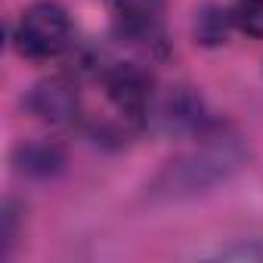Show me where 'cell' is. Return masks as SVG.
Segmentation results:
<instances>
[{"mask_svg": "<svg viewBox=\"0 0 263 263\" xmlns=\"http://www.w3.org/2000/svg\"><path fill=\"white\" fill-rule=\"evenodd\" d=\"M198 140L201 143L195 149L167 161L164 171L149 183L152 201H183V198L204 195L214 186L232 180L248 164V149L238 143V137L211 130Z\"/></svg>", "mask_w": 263, "mask_h": 263, "instance_id": "obj_1", "label": "cell"}, {"mask_svg": "<svg viewBox=\"0 0 263 263\" xmlns=\"http://www.w3.org/2000/svg\"><path fill=\"white\" fill-rule=\"evenodd\" d=\"M74 44V25L65 7L53 0L31 4L16 25V47L28 59H56Z\"/></svg>", "mask_w": 263, "mask_h": 263, "instance_id": "obj_2", "label": "cell"}, {"mask_svg": "<svg viewBox=\"0 0 263 263\" xmlns=\"http://www.w3.org/2000/svg\"><path fill=\"white\" fill-rule=\"evenodd\" d=\"M99 84H102V93H105L108 105L118 111L124 127L140 130L149 121L152 84H149V74L140 65H130V62L105 65L99 71Z\"/></svg>", "mask_w": 263, "mask_h": 263, "instance_id": "obj_3", "label": "cell"}, {"mask_svg": "<svg viewBox=\"0 0 263 263\" xmlns=\"http://www.w3.org/2000/svg\"><path fill=\"white\" fill-rule=\"evenodd\" d=\"M25 105L34 118H41L44 124H53V127H65L81 118L78 84L65 74H53V78H44L41 84H34Z\"/></svg>", "mask_w": 263, "mask_h": 263, "instance_id": "obj_4", "label": "cell"}, {"mask_svg": "<svg viewBox=\"0 0 263 263\" xmlns=\"http://www.w3.org/2000/svg\"><path fill=\"white\" fill-rule=\"evenodd\" d=\"M158 118H161L164 130H171V134H198V137H204L214 130V121L208 118L201 96L192 93L189 87H174L164 96V102L158 108Z\"/></svg>", "mask_w": 263, "mask_h": 263, "instance_id": "obj_5", "label": "cell"}, {"mask_svg": "<svg viewBox=\"0 0 263 263\" xmlns=\"http://www.w3.org/2000/svg\"><path fill=\"white\" fill-rule=\"evenodd\" d=\"M13 164H16V171L25 174V177L47 180V177H56V174L65 167V149H62L59 143H50V140L22 143V146L13 152Z\"/></svg>", "mask_w": 263, "mask_h": 263, "instance_id": "obj_6", "label": "cell"}, {"mask_svg": "<svg viewBox=\"0 0 263 263\" xmlns=\"http://www.w3.org/2000/svg\"><path fill=\"white\" fill-rule=\"evenodd\" d=\"M232 28H235V22H232V10H229V7L204 4V7L195 13L192 37H195V44H201V47H220V44H226V37H229Z\"/></svg>", "mask_w": 263, "mask_h": 263, "instance_id": "obj_7", "label": "cell"}, {"mask_svg": "<svg viewBox=\"0 0 263 263\" xmlns=\"http://www.w3.org/2000/svg\"><path fill=\"white\" fill-rule=\"evenodd\" d=\"M232 22L248 37H263V0H235L229 7Z\"/></svg>", "mask_w": 263, "mask_h": 263, "instance_id": "obj_8", "label": "cell"}, {"mask_svg": "<svg viewBox=\"0 0 263 263\" xmlns=\"http://www.w3.org/2000/svg\"><path fill=\"white\" fill-rule=\"evenodd\" d=\"M214 257H217V260H263V238L226 245V248L214 251Z\"/></svg>", "mask_w": 263, "mask_h": 263, "instance_id": "obj_9", "label": "cell"}]
</instances>
